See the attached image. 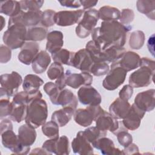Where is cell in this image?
Here are the masks:
<instances>
[{
  "label": "cell",
  "instance_id": "cell-14",
  "mask_svg": "<svg viewBox=\"0 0 155 155\" xmlns=\"http://www.w3.org/2000/svg\"><path fill=\"white\" fill-rule=\"evenodd\" d=\"M85 10H64L56 13L55 24L61 27L70 26L77 23L84 15Z\"/></svg>",
  "mask_w": 155,
  "mask_h": 155
},
{
  "label": "cell",
  "instance_id": "cell-11",
  "mask_svg": "<svg viewBox=\"0 0 155 155\" xmlns=\"http://www.w3.org/2000/svg\"><path fill=\"white\" fill-rule=\"evenodd\" d=\"M47 152L55 154H68L70 153L69 140L66 136L52 138L45 141L42 146Z\"/></svg>",
  "mask_w": 155,
  "mask_h": 155
},
{
  "label": "cell",
  "instance_id": "cell-54",
  "mask_svg": "<svg viewBox=\"0 0 155 155\" xmlns=\"http://www.w3.org/2000/svg\"><path fill=\"white\" fill-rule=\"evenodd\" d=\"M147 47L149 51L151 53L153 56H154V35L153 34L149 37V39L147 41Z\"/></svg>",
  "mask_w": 155,
  "mask_h": 155
},
{
  "label": "cell",
  "instance_id": "cell-33",
  "mask_svg": "<svg viewBox=\"0 0 155 155\" xmlns=\"http://www.w3.org/2000/svg\"><path fill=\"white\" fill-rule=\"evenodd\" d=\"M136 7L141 13L145 15L151 20H154V0H138L136 2Z\"/></svg>",
  "mask_w": 155,
  "mask_h": 155
},
{
  "label": "cell",
  "instance_id": "cell-15",
  "mask_svg": "<svg viewBox=\"0 0 155 155\" xmlns=\"http://www.w3.org/2000/svg\"><path fill=\"white\" fill-rule=\"evenodd\" d=\"M134 104L144 112L152 111L155 107V90L150 89L139 93L134 98Z\"/></svg>",
  "mask_w": 155,
  "mask_h": 155
},
{
  "label": "cell",
  "instance_id": "cell-38",
  "mask_svg": "<svg viewBox=\"0 0 155 155\" xmlns=\"http://www.w3.org/2000/svg\"><path fill=\"white\" fill-rule=\"evenodd\" d=\"M27 105H28L13 104V109L10 115L9 116L10 118L13 121L17 123H20L23 120H25L27 114Z\"/></svg>",
  "mask_w": 155,
  "mask_h": 155
},
{
  "label": "cell",
  "instance_id": "cell-43",
  "mask_svg": "<svg viewBox=\"0 0 155 155\" xmlns=\"http://www.w3.org/2000/svg\"><path fill=\"white\" fill-rule=\"evenodd\" d=\"M56 12L51 9H47L42 12L41 24L45 27L48 28L51 27L55 24Z\"/></svg>",
  "mask_w": 155,
  "mask_h": 155
},
{
  "label": "cell",
  "instance_id": "cell-22",
  "mask_svg": "<svg viewBox=\"0 0 155 155\" xmlns=\"http://www.w3.org/2000/svg\"><path fill=\"white\" fill-rule=\"evenodd\" d=\"M51 102L54 105H61L62 107H70L74 110L78 105L77 97L70 90L67 88L60 90Z\"/></svg>",
  "mask_w": 155,
  "mask_h": 155
},
{
  "label": "cell",
  "instance_id": "cell-9",
  "mask_svg": "<svg viewBox=\"0 0 155 155\" xmlns=\"http://www.w3.org/2000/svg\"><path fill=\"white\" fill-rule=\"evenodd\" d=\"M42 12L21 10L18 15L10 17L8 26L15 24H22L25 27H35L41 22Z\"/></svg>",
  "mask_w": 155,
  "mask_h": 155
},
{
  "label": "cell",
  "instance_id": "cell-25",
  "mask_svg": "<svg viewBox=\"0 0 155 155\" xmlns=\"http://www.w3.org/2000/svg\"><path fill=\"white\" fill-rule=\"evenodd\" d=\"M130 107L131 105L128 101L118 97L110 105L109 111L117 119H123L127 115Z\"/></svg>",
  "mask_w": 155,
  "mask_h": 155
},
{
  "label": "cell",
  "instance_id": "cell-16",
  "mask_svg": "<svg viewBox=\"0 0 155 155\" xmlns=\"http://www.w3.org/2000/svg\"><path fill=\"white\" fill-rule=\"evenodd\" d=\"M94 63L89 53L85 48L74 52L70 66L81 70L82 72L90 73V70Z\"/></svg>",
  "mask_w": 155,
  "mask_h": 155
},
{
  "label": "cell",
  "instance_id": "cell-47",
  "mask_svg": "<svg viewBox=\"0 0 155 155\" xmlns=\"http://www.w3.org/2000/svg\"><path fill=\"white\" fill-rule=\"evenodd\" d=\"M134 18V12L130 8L122 9L119 18L120 22L124 25H129Z\"/></svg>",
  "mask_w": 155,
  "mask_h": 155
},
{
  "label": "cell",
  "instance_id": "cell-8",
  "mask_svg": "<svg viewBox=\"0 0 155 155\" xmlns=\"http://www.w3.org/2000/svg\"><path fill=\"white\" fill-rule=\"evenodd\" d=\"M104 111V110L99 105L88 106L85 108L76 110L73 114V119L75 122L80 126L87 127Z\"/></svg>",
  "mask_w": 155,
  "mask_h": 155
},
{
  "label": "cell",
  "instance_id": "cell-18",
  "mask_svg": "<svg viewBox=\"0 0 155 155\" xmlns=\"http://www.w3.org/2000/svg\"><path fill=\"white\" fill-rule=\"evenodd\" d=\"M96 127L102 131H110L113 134L119 129V123L117 119L111 113L104 111L95 119Z\"/></svg>",
  "mask_w": 155,
  "mask_h": 155
},
{
  "label": "cell",
  "instance_id": "cell-5",
  "mask_svg": "<svg viewBox=\"0 0 155 155\" xmlns=\"http://www.w3.org/2000/svg\"><path fill=\"white\" fill-rule=\"evenodd\" d=\"M1 99H10L16 93L19 86L23 82L22 78L18 72L13 71L10 73L1 75Z\"/></svg>",
  "mask_w": 155,
  "mask_h": 155
},
{
  "label": "cell",
  "instance_id": "cell-20",
  "mask_svg": "<svg viewBox=\"0 0 155 155\" xmlns=\"http://www.w3.org/2000/svg\"><path fill=\"white\" fill-rule=\"evenodd\" d=\"M114 62L128 72L139 67L140 57L136 52L125 51L122 56Z\"/></svg>",
  "mask_w": 155,
  "mask_h": 155
},
{
  "label": "cell",
  "instance_id": "cell-30",
  "mask_svg": "<svg viewBox=\"0 0 155 155\" xmlns=\"http://www.w3.org/2000/svg\"><path fill=\"white\" fill-rule=\"evenodd\" d=\"M44 84V81L38 76L33 74H27L22 82L24 91L31 92L39 90V87Z\"/></svg>",
  "mask_w": 155,
  "mask_h": 155
},
{
  "label": "cell",
  "instance_id": "cell-52",
  "mask_svg": "<svg viewBox=\"0 0 155 155\" xmlns=\"http://www.w3.org/2000/svg\"><path fill=\"white\" fill-rule=\"evenodd\" d=\"M1 134L7 130H13V124L10 120L8 119H2L0 124Z\"/></svg>",
  "mask_w": 155,
  "mask_h": 155
},
{
  "label": "cell",
  "instance_id": "cell-29",
  "mask_svg": "<svg viewBox=\"0 0 155 155\" xmlns=\"http://www.w3.org/2000/svg\"><path fill=\"white\" fill-rule=\"evenodd\" d=\"M125 51V49L124 47H110L101 51L100 61L113 63L118 60Z\"/></svg>",
  "mask_w": 155,
  "mask_h": 155
},
{
  "label": "cell",
  "instance_id": "cell-17",
  "mask_svg": "<svg viewBox=\"0 0 155 155\" xmlns=\"http://www.w3.org/2000/svg\"><path fill=\"white\" fill-rule=\"evenodd\" d=\"M145 112L140 110L134 104L131 105L130 109L125 118L122 121V124L127 129L131 131L137 130L141 122V120L143 117Z\"/></svg>",
  "mask_w": 155,
  "mask_h": 155
},
{
  "label": "cell",
  "instance_id": "cell-26",
  "mask_svg": "<svg viewBox=\"0 0 155 155\" xmlns=\"http://www.w3.org/2000/svg\"><path fill=\"white\" fill-rule=\"evenodd\" d=\"M36 136L35 129L27 124L22 125L18 128V139L21 143L25 147H30L34 143Z\"/></svg>",
  "mask_w": 155,
  "mask_h": 155
},
{
  "label": "cell",
  "instance_id": "cell-10",
  "mask_svg": "<svg viewBox=\"0 0 155 155\" xmlns=\"http://www.w3.org/2000/svg\"><path fill=\"white\" fill-rule=\"evenodd\" d=\"M2 143L4 147L9 149L12 153L15 154H27L30 147L23 146L13 130H7L1 134Z\"/></svg>",
  "mask_w": 155,
  "mask_h": 155
},
{
  "label": "cell",
  "instance_id": "cell-44",
  "mask_svg": "<svg viewBox=\"0 0 155 155\" xmlns=\"http://www.w3.org/2000/svg\"><path fill=\"white\" fill-rule=\"evenodd\" d=\"M22 10L27 11H39L44 3V1H28L23 0L19 1Z\"/></svg>",
  "mask_w": 155,
  "mask_h": 155
},
{
  "label": "cell",
  "instance_id": "cell-45",
  "mask_svg": "<svg viewBox=\"0 0 155 155\" xmlns=\"http://www.w3.org/2000/svg\"><path fill=\"white\" fill-rule=\"evenodd\" d=\"M13 109V104L10 102L9 99L4 98L0 100V116L3 117L9 116Z\"/></svg>",
  "mask_w": 155,
  "mask_h": 155
},
{
  "label": "cell",
  "instance_id": "cell-31",
  "mask_svg": "<svg viewBox=\"0 0 155 155\" xmlns=\"http://www.w3.org/2000/svg\"><path fill=\"white\" fill-rule=\"evenodd\" d=\"M22 10L19 1H2L0 3V12L10 17L18 15Z\"/></svg>",
  "mask_w": 155,
  "mask_h": 155
},
{
  "label": "cell",
  "instance_id": "cell-19",
  "mask_svg": "<svg viewBox=\"0 0 155 155\" xmlns=\"http://www.w3.org/2000/svg\"><path fill=\"white\" fill-rule=\"evenodd\" d=\"M39 50V45L36 42H27L21 48V51L18 55V60L21 63L29 65L31 64Z\"/></svg>",
  "mask_w": 155,
  "mask_h": 155
},
{
  "label": "cell",
  "instance_id": "cell-56",
  "mask_svg": "<svg viewBox=\"0 0 155 155\" xmlns=\"http://www.w3.org/2000/svg\"><path fill=\"white\" fill-rule=\"evenodd\" d=\"M30 154H49L48 152H47L44 148H36L33 150V151Z\"/></svg>",
  "mask_w": 155,
  "mask_h": 155
},
{
  "label": "cell",
  "instance_id": "cell-27",
  "mask_svg": "<svg viewBox=\"0 0 155 155\" xmlns=\"http://www.w3.org/2000/svg\"><path fill=\"white\" fill-rule=\"evenodd\" d=\"M51 62V57L45 50L40 51L31 62L33 71L37 74L44 73Z\"/></svg>",
  "mask_w": 155,
  "mask_h": 155
},
{
  "label": "cell",
  "instance_id": "cell-37",
  "mask_svg": "<svg viewBox=\"0 0 155 155\" xmlns=\"http://www.w3.org/2000/svg\"><path fill=\"white\" fill-rule=\"evenodd\" d=\"M82 132L85 137L91 144L96 142L99 138L106 136L107 134V131L101 130L96 127H88L84 131H82Z\"/></svg>",
  "mask_w": 155,
  "mask_h": 155
},
{
  "label": "cell",
  "instance_id": "cell-1",
  "mask_svg": "<svg viewBox=\"0 0 155 155\" xmlns=\"http://www.w3.org/2000/svg\"><path fill=\"white\" fill-rule=\"evenodd\" d=\"M131 28L130 25H124L117 21H102L101 26L91 32L92 41L101 50L113 46L122 47L127 41V33Z\"/></svg>",
  "mask_w": 155,
  "mask_h": 155
},
{
  "label": "cell",
  "instance_id": "cell-35",
  "mask_svg": "<svg viewBox=\"0 0 155 155\" xmlns=\"http://www.w3.org/2000/svg\"><path fill=\"white\" fill-rule=\"evenodd\" d=\"M74 52L65 48H61L57 52L51 54V57L54 62L70 66L71 61Z\"/></svg>",
  "mask_w": 155,
  "mask_h": 155
},
{
  "label": "cell",
  "instance_id": "cell-51",
  "mask_svg": "<svg viewBox=\"0 0 155 155\" xmlns=\"http://www.w3.org/2000/svg\"><path fill=\"white\" fill-rule=\"evenodd\" d=\"M124 154H140L139 148L135 143H131L128 146L125 147L122 150Z\"/></svg>",
  "mask_w": 155,
  "mask_h": 155
},
{
  "label": "cell",
  "instance_id": "cell-34",
  "mask_svg": "<svg viewBox=\"0 0 155 155\" xmlns=\"http://www.w3.org/2000/svg\"><path fill=\"white\" fill-rule=\"evenodd\" d=\"M47 30L43 27H31L27 31L26 41L36 42L41 41L47 38Z\"/></svg>",
  "mask_w": 155,
  "mask_h": 155
},
{
  "label": "cell",
  "instance_id": "cell-40",
  "mask_svg": "<svg viewBox=\"0 0 155 155\" xmlns=\"http://www.w3.org/2000/svg\"><path fill=\"white\" fill-rule=\"evenodd\" d=\"M42 133L48 138L59 137V125L53 120L45 122L42 125Z\"/></svg>",
  "mask_w": 155,
  "mask_h": 155
},
{
  "label": "cell",
  "instance_id": "cell-42",
  "mask_svg": "<svg viewBox=\"0 0 155 155\" xmlns=\"http://www.w3.org/2000/svg\"><path fill=\"white\" fill-rule=\"evenodd\" d=\"M64 71L62 64L54 62L48 67L47 74L50 80H56L64 74Z\"/></svg>",
  "mask_w": 155,
  "mask_h": 155
},
{
  "label": "cell",
  "instance_id": "cell-41",
  "mask_svg": "<svg viewBox=\"0 0 155 155\" xmlns=\"http://www.w3.org/2000/svg\"><path fill=\"white\" fill-rule=\"evenodd\" d=\"M110 71L108 64L105 62H94L91 65L90 73L95 76H101L107 74Z\"/></svg>",
  "mask_w": 155,
  "mask_h": 155
},
{
  "label": "cell",
  "instance_id": "cell-49",
  "mask_svg": "<svg viewBox=\"0 0 155 155\" xmlns=\"http://www.w3.org/2000/svg\"><path fill=\"white\" fill-rule=\"evenodd\" d=\"M133 94V87L130 85H125L119 91V96L120 99L128 101Z\"/></svg>",
  "mask_w": 155,
  "mask_h": 155
},
{
  "label": "cell",
  "instance_id": "cell-23",
  "mask_svg": "<svg viewBox=\"0 0 155 155\" xmlns=\"http://www.w3.org/2000/svg\"><path fill=\"white\" fill-rule=\"evenodd\" d=\"M91 145L104 155L124 154L122 150L116 148L113 140L105 136L102 137L93 143Z\"/></svg>",
  "mask_w": 155,
  "mask_h": 155
},
{
  "label": "cell",
  "instance_id": "cell-4",
  "mask_svg": "<svg viewBox=\"0 0 155 155\" xmlns=\"http://www.w3.org/2000/svg\"><path fill=\"white\" fill-rule=\"evenodd\" d=\"M27 31L26 27L22 24L8 26V29L2 36V41L5 45L10 49L21 48L25 43Z\"/></svg>",
  "mask_w": 155,
  "mask_h": 155
},
{
  "label": "cell",
  "instance_id": "cell-48",
  "mask_svg": "<svg viewBox=\"0 0 155 155\" xmlns=\"http://www.w3.org/2000/svg\"><path fill=\"white\" fill-rule=\"evenodd\" d=\"M12 58L11 49L6 45H1L0 47V62L5 64L8 62Z\"/></svg>",
  "mask_w": 155,
  "mask_h": 155
},
{
  "label": "cell",
  "instance_id": "cell-46",
  "mask_svg": "<svg viewBox=\"0 0 155 155\" xmlns=\"http://www.w3.org/2000/svg\"><path fill=\"white\" fill-rule=\"evenodd\" d=\"M43 89L45 93L50 97V101L56 97L58 92L61 90L59 88V87L55 83L52 82H48L45 83L44 85Z\"/></svg>",
  "mask_w": 155,
  "mask_h": 155
},
{
  "label": "cell",
  "instance_id": "cell-50",
  "mask_svg": "<svg viewBox=\"0 0 155 155\" xmlns=\"http://www.w3.org/2000/svg\"><path fill=\"white\" fill-rule=\"evenodd\" d=\"M59 2L62 6L73 8H78L81 6L80 1H75V0H64V1H59Z\"/></svg>",
  "mask_w": 155,
  "mask_h": 155
},
{
  "label": "cell",
  "instance_id": "cell-55",
  "mask_svg": "<svg viewBox=\"0 0 155 155\" xmlns=\"http://www.w3.org/2000/svg\"><path fill=\"white\" fill-rule=\"evenodd\" d=\"M57 86L59 87L60 90H63L66 87V84L65 82V78H64V74L61 76V78L57 79L54 82Z\"/></svg>",
  "mask_w": 155,
  "mask_h": 155
},
{
  "label": "cell",
  "instance_id": "cell-7",
  "mask_svg": "<svg viewBox=\"0 0 155 155\" xmlns=\"http://www.w3.org/2000/svg\"><path fill=\"white\" fill-rule=\"evenodd\" d=\"M127 74V71L126 70L114 62H113L109 72L103 80V87L109 91L117 89L124 82Z\"/></svg>",
  "mask_w": 155,
  "mask_h": 155
},
{
  "label": "cell",
  "instance_id": "cell-28",
  "mask_svg": "<svg viewBox=\"0 0 155 155\" xmlns=\"http://www.w3.org/2000/svg\"><path fill=\"white\" fill-rule=\"evenodd\" d=\"M74 108L70 107H64L61 109L54 111L51 117V120L56 122L59 127L65 126L73 116Z\"/></svg>",
  "mask_w": 155,
  "mask_h": 155
},
{
  "label": "cell",
  "instance_id": "cell-36",
  "mask_svg": "<svg viewBox=\"0 0 155 155\" xmlns=\"http://www.w3.org/2000/svg\"><path fill=\"white\" fill-rule=\"evenodd\" d=\"M145 34L141 30H136L133 31L129 38V46L131 48L134 50L140 49L145 42Z\"/></svg>",
  "mask_w": 155,
  "mask_h": 155
},
{
  "label": "cell",
  "instance_id": "cell-53",
  "mask_svg": "<svg viewBox=\"0 0 155 155\" xmlns=\"http://www.w3.org/2000/svg\"><path fill=\"white\" fill-rule=\"evenodd\" d=\"M81 5L83 6V10H88L92 8V7H94L98 2L97 1H87V0H82L80 1Z\"/></svg>",
  "mask_w": 155,
  "mask_h": 155
},
{
  "label": "cell",
  "instance_id": "cell-6",
  "mask_svg": "<svg viewBox=\"0 0 155 155\" xmlns=\"http://www.w3.org/2000/svg\"><path fill=\"white\" fill-rule=\"evenodd\" d=\"M99 19L98 10L90 8L84 12L82 20L76 27V35L80 38H85L91 33Z\"/></svg>",
  "mask_w": 155,
  "mask_h": 155
},
{
  "label": "cell",
  "instance_id": "cell-13",
  "mask_svg": "<svg viewBox=\"0 0 155 155\" xmlns=\"http://www.w3.org/2000/svg\"><path fill=\"white\" fill-rule=\"evenodd\" d=\"M64 78L66 85L74 89H77L84 85H91L93 82V76L90 73H75L69 70L64 73Z\"/></svg>",
  "mask_w": 155,
  "mask_h": 155
},
{
  "label": "cell",
  "instance_id": "cell-24",
  "mask_svg": "<svg viewBox=\"0 0 155 155\" xmlns=\"http://www.w3.org/2000/svg\"><path fill=\"white\" fill-rule=\"evenodd\" d=\"M64 45V36L61 31L53 30L47 33L46 50L51 54L61 50Z\"/></svg>",
  "mask_w": 155,
  "mask_h": 155
},
{
  "label": "cell",
  "instance_id": "cell-39",
  "mask_svg": "<svg viewBox=\"0 0 155 155\" xmlns=\"http://www.w3.org/2000/svg\"><path fill=\"white\" fill-rule=\"evenodd\" d=\"M114 134L117 136V139L119 144L124 148L128 146L133 142L132 136L127 131V130L124 126L122 127H119V129L114 133Z\"/></svg>",
  "mask_w": 155,
  "mask_h": 155
},
{
  "label": "cell",
  "instance_id": "cell-32",
  "mask_svg": "<svg viewBox=\"0 0 155 155\" xmlns=\"http://www.w3.org/2000/svg\"><path fill=\"white\" fill-rule=\"evenodd\" d=\"M99 19L103 21H117L120 16V11L116 7L105 5L98 10Z\"/></svg>",
  "mask_w": 155,
  "mask_h": 155
},
{
  "label": "cell",
  "instance_id": "cell-12",
  "mask_svg": "<svg viewBox=\"0 0 155 155\" xmlns=\"http://www.w3.org/2000/svg\"><path fill=\"white\" fill-rule=\"evenodd\" d=\"M79 101L84 105L95 106L100 105L102 97L98 91L91 85H84L78 91Z\"/></svg>",
  "mask_w": 155,
  "mask_h": 155
},
{
  "label": "cell",
  "instance_id": "cell-21",
  "mask_svg": "<svg viewBox=\"0 0 155 155\" xmlns=\"http://www.w3.org/2000/svg\"><path fill=\"white\" fill-rule=\"evenodd\" d=\"M71 148L75 154L90 155L94 154L93 146L85 137L82 131H79L71 142Z\"/></svg>",
  "mask_w": 155,
  "mask_h": 155
},
{
  "label": "cell",
  "instance_id": "cell-57",
  "mask_svg": "<svg viewBox=\"0 0 155 155\" xmlns=\"http://www.w3.org/2000/svg\"><path fill=\"white\" fill-rule=\"evenodd\" d=\"M1 30H2L5 25V19L4 18V17L2 16H1Z\"/></svg>",
  "mask_w": 155,
  "mask_h": 155
},
{
  "label": "cell",
  "instance_id": "cell-2",
  "mask_svg": "<svg viewBox=\"0 0 155 155\" xmlns=\"http://www.w3.org/2000/svg\"><path fill=\"white\" fill-rule=\"evenodd\" d=\"M139 67L129 76V85L134 88L145 87L151 84L155 71V62L148 58H141Z\"/></svg>",
  "mask_w": 155,
  "mask_h": 155
},
{
  "label": "cell",
  "instance_id": "cell-3",
  "mask_svg": "<svg viewBox=\"0 0 155 155\" xmlns=\"http://www.w3.org/2000/svg\"><path fill=\"white\" fill-rule=\"evenodd\" d=\"M48 116V107L46 101L41 99L32 101L27 105L25 124L36 129L42 126Z\"/></svg>",
  "mask_w": 155,
  "mask_h": 155
}]
</instances>
